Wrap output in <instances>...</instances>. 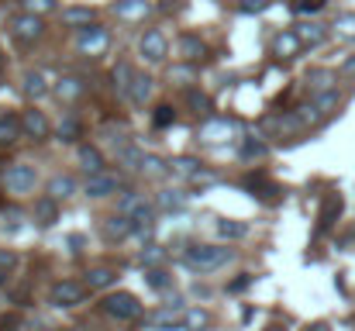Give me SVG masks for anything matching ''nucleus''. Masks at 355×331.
Segmentation results:
<instances>
[{
  "label": "nucleus",
  "mask_w": 355,
  "mask_h": 331,
  "mask_svg": "<svg viewBox=\"0 0 355 331\" xmlns=\"http://www.w3.org/2000/svg\"><path fill=\"white\" fill-rule=\"evenodd\" d=\"M3 283H7V273H3V269H0V287H3Z\"/></svg>",
  "instance_id": "nucleus-55"
},
{
  "label": "nucleus",
  "mask_w": 355,
  "mask_h": 331,
  "mask_svg": "<svg viewBox=\"0 0 355 331\" xmlns=\"http://www.w3.org/2000/svg\"><path fill=\"white\" fill-rule=\"evenodd\" d=\"M300 49H304V42H300L297 31H279V35L272 38V52H276L279 59H293Z\"/></svg>",
  "instance_id": "nucleus-14"
},
{
  "label": "nucleus",
  "mask_w": 355,
  "mask_h": 331,
  "mask_svg": "<svg viewBox=\"0 0 355 331\" xmlns=\"http://www.w3.org/2000/svg\"><path fill=\"white\" fill-rule=\"evenodd\" d=\"M241 187L252 194V197H259V201H266V204H272V201H279L283 197V190L262 173V169H255V173H245V180H241Z\"/></svg>",
  "instance_id": "nucleus-3"
},
{
  "label": "nucleus",
  "mask_w": 355,
  "mask_h": 331,
  "mask_svg": "<svg viewBox=\"0 0 355 331\" xmlns=\"http://www.w3.org/2000/svg\"><path fill=\"white\" fill-rule=\"evenodd\" d=\"M21 138V117L14 110H0V145H10Z\"/></svg>",
  "instance_id": "nucleus-18"
},
{
  "label": "nucleus",
  "mask_w": 355,
  "mask_h": 331,
  "mask_svg": "<svg viewBox=\"0 0 355 331\" xmlns=\"http://www.w3.org/2000/svg\"><path fill=\"white\" fill-rule=\"evenodd\" d=\"M118 17H124V21H145L148 14H152V3L148 0H118Z\"/></svg>",
  "instance_id": "nucleus-17"
},
{
  "label": "nucleus",
  "mask_w": 355,
  "mask_h": 331,
  "mask_svg": "<svg viewBox=\"0 0 355 331\" xmlns=\"http://www.w3.org/2000/svg\"><path fill=\"white\" fill-rule=\"evenodd\" d=\"M342 73H345V76H355V59H349V62L342 66Z\"/></svg>",
  "instance_id": "nucleus-52"
},
{
  "label": "nucleus",
  "mask_w": 355,
  "mask_h": 331,
  "mask_svg": "<svg viewBox=\"0 0 355 331\" xmlns=\"http://www.w3.org/2000/svg\"><path fill=\"white\" fill-rule=\"evenodd\" d=\"M80 131H83V128H80V121H76V117H66V121L59 124V131H55V135H59V142H76V138H80Z\"/></svg>",
  "instance_id": "nucleus-36"
},
{
  "label": "nucleus",
  "mask_w": 355,
  "mask_h": 331,
  "mask_svg": "<svg viewBox=\"0 0 355 331\" xmlns=\"http://www.w3.org/2000/svg\"><path fill=\"white\" fill-rule=\"evenodd\" d=\"M73 194H76V180H73V176H52V180H49V197L66 201V197H73Z\"/></svg>",
  "instance_id": "nucleus-27"
},
{
  "label": "nucleus",
  "mask_w": 355,
  "mask_h": 331,
  "mask_svg": "<svg viewBox=\"0 0 355 331\" xmlns=\"http://www.w3.org/2000/svg\"><path fill=\"white\" fill-rule=\"evenodd\" d=\"M235 135V121H228V117H211V121H204L200 124V138L204 142H225V138H232Z\"/></svg>",
  "instance_id": "nucleus-11"
},
{
  "label": "nucleus",
  "mask_w": 355,
  "mask_h": 331,
  "mask_svg": "<svg viewBox=\"0 0 355 331\" xmlns=\"http://www.w3.org/2000/svg\"><path fill=\"white\" fill-rule=\"evenodd\" d=\"M297 117H300V124H304V128H311V124H318L324 114H321V110H318V104L311 101V104H300V108H297Z\"/></svg>",
  "instance_id": "nucleus-39"
},
{
  "label": "nucleus",
  "mask_w": 355,
  "mask_h": 331,
  "mask_svg": "<svg viewBox=\"0 0 355 331\" xmlns=\"http://www.w3.org/2000/svg\"><path fill=\"white\" fill-rule=\"evenodd\" d=\"M3 183H7L10 194H31V190H35V169L24 166V162H14V166L7 169Z\"/></svg>",
  "instance_id": "nucleus-7"
},
{
  "label": "nucleus",
  "mask_w": 355,
  "mask_h": 331,
  "mask_svg": "<svg viewBox=\"0 0 355 331\" xmlns=\"http://www.w3.org/2000/svg\"><path fill=\"white\" fill-rule=\"evenodd\" d=\"M266 331H286V328H283V325H269Z\"/></svg>",
  "instance_id": "nucleus-54"
},
{
  "label": "nucleus",
  "mask_w": 355,
  "mask_h": 331,
  "mask_svg": "<svg viewBox=\"0 0 355 331\" xmlns=\"http://www.w3.org/2000/svg\"><path fill=\"white\" fill-rule=\"evenodd\" d=\"M293 31L300 35L304 49H318V45L328 38V28H324V24H314V21H304V24H297Z\"/></svg>",
  "instance_id": "nucleus-16"
},
{
  "label": "nucleus",
  "mask_w": 355,
  "mask_h": 331,
  "mask_svg": "<svg viewBox=\"0 0 355 331\" xmlns=\"http://www.w3.org/2000/svg\"><path fill=\"white\" fill-rule=\"evenodd\" d=\"M266 152H269L266 142H259V138H241V148H238L241 159H262Z\"/></svg>",
  "instance_id": "nucleus-33"
},
{
  "label": "nucleus",
  "mask_w": 355,
  "mask_h": 331,
  "mask_svg": "<svg viewBox=\"0 0 355 331\" xmlns=\"http://www.w3.org/2000/svg\"><path fill=\"white\" fill-rule=\"evenodd\" d=\"M183 314H187V307H183V300L180 297H173L166 307H159L155 314H148V325H155V328H166V331H173V328H180L183 325Z\"/></svg>",
  "instance_id": "nucleus-6"
},
{
  "label": "nucleus",
  "mask_w": 355,
  "mask_h": 331,
  "mask_svg": "<svg viewBox=\"0 0 355 331\" xmlns=\"http://www.w3.org/2000/svg\"><path fill=\"white\" fill-rule=\"evenodd\" d=\"M83 300H87V283H76V280H59L49 290L52 307H80Z\"/></svg>",
  "instance_id": "nucleus-2"
},
{
  "label": "nucleus",
  "mask_w": 355,
  "mask_h": 331,
  "mask_svg": "<svg viewBox=\"0 0 355 331\" xmlns=\"http://www.w3.org/2000/svg\"><path fill=\"white\" fill-rule=\"evenodd\" d=\"M245 231H248V228H245L241 221H218V235H221V238H245Z\"/></svg>",
  "instance_id": "nucleus-41"
},
{
  "label": "nucleus",
  "mask_w": 355,
  "mask_h": 331,
  "mask_svg": "<svg viewBox=\"0 0 355 331\" xmlns=\"http://www.w3.org/2000/svg\"><path fill=\"white\" fill-rule=\"evenodd\" d=\"M338 101H342V97H338V90H328V94H318V97H314V104H318V110H321L324 117L338 108Z\"/></svg>",
  "instance_id": "nucleus-40"
},
{
  "label": "nucleus",
  "mask_w": 355,
  "mask_h": 331,
  "mask_svg": "<svg viewBox=\"0 0 355 331\" xmlns=\"http://www.w3.org/2000/svg\"><path fill=\"white\" fill-rule=\"evenodd\" d=\"M155 128H173L176 124V110L169 108V104H162V108H155Z\"/></svg>",
  "instance_id": "nucleus-43"
},
{
  "label": "nucleus",
  "mask_w": 355,
  "mask_h": 331,
  "mask_svg": "<svg viewBox=\"0 0 355 331\" xmlns=\"http://www.w3.org/2000/svg\"><path fill=\"white\" fill-rule=\"evenodd\" d=\"M155 204H159L162 211H183V207L190 204V194H183V190H162V194L155 197Z\"/></svg>",
  "instance_id": "nucleus-24"
},
{
  "label": "nucleus",
  "mask_w": 355,
  "mask_h": 331,
  "mask_svg": "<svg viewBox=\"0 0 355 331\" xmlns=\"http://www.w3.org/2000/svg\"><path fill=\"white\" fill-rule=\"evenodd\" d=\"M331 28H335V35H338V38H345V42H355V14H342V17H338V21H335Z\"/></svg>",
  "instance_id": "nucleus-35"
},
{
  "label": "nucleus",
  "mask_w": 355,
  "mask_h": 331,
  "mask_svg": "<svg viewBox=\"0 0 355 331\" xmlns=\"http://www.w3.org/2000/svg\"><path fill=\"white\" fill-rule=\"evenodd\" d=\"M114 190H118V176H111V173H94L87 180V197H94V201L111 197Z\"/></svg>",
  "instance_id": "nucleus-13"
},
{
  "label": "nucleus",
  "mask_w": 355,
  "mask_h": 331,
  "mask_svg": "<svg viewBox=\"0 0 355 331\" xmlns=\"http://www.w3.org/2000/svg\"><path fill=\"white\" fill-rule=\"evenodd\" d=\"M266 7H269V0H241V3H238L241 14H262Z\"/></svg>",
  "instance_id": "nucleus-46"
},
{
  "label": "nucleus",
  "mask_w": 355,
  "mask_h": 331,
  "mask_svg": "<svg viewBox=\"0 0 355 331\" xmlns=\"http://www.w3.org/2000/svg\"><path fill=\"white\" fill-rule=\"evenodd\" d=\"M307 90H311L314 97L335 90V73H331V69H314V73H307Z\"/></svg>",
  "instance_id": "nucleus-20"
},
{
  "label": "nucleus",
  "mask_w": 355,
  "mask_h": 331,
  "mask_svg": "<svg viewBox=\"0 0 355 331\" xmlns=\"http://www.w3.org/2000/svg\"><path fill=\"white\" fill-rule=\"evenodd\" d=\"M14 262H17V259H14V252L0 248V269H3V273H10V269H14Z\"/></svg>",
  "instance_id": "nucleus-50"
},
{
  "label": "nucleus",
  "mask_w": 355,
  "mask_h": 331,
  "mask_svg": "<svg viewBox=\"0 0 355 331\" xmlns=\"http://www.w3.org/2000/svg\"><path fill=\"white\" fill-rule=\"evenodd\" d=\"M24 94H28V97H35V101H38V97H45V94H49L45 76H42V73H24Z\"/></svg>",
  "instance_id": "nucleus-32"
},
{
  "label": "nucleus",
  "mask_w": 355,
  "mask_h": 331,
  "mask_svg": "<svg viewBox=\"0 0 355 331\" xmlns=\"http://www.w3.org/2000/svg\"><path fill=\"white\" fill-rule=\"evenodd\" d=\"M166 259V248H159V245H148V248H141V266L145 269H159V262Z\"/></svg>",
  "instance_id": "nucleus-37"
},
{
  "label": "nucleus",
  "mask_w": 355,
  "mask_h": 331,
  "mask_svg": "<svg viewBox=\"0 0 355 331\" xmlns=\"http://www.w3.org/2000/svg\"><path fill=\"white\" fill-rule=\"evenodd\" d=\"M141 169H145L148 176H159V173H166L169 166H162V159H155V155H145V162H141Z\"/></svg>",
  "instance_id": "nucleus-45"
},
{
  "label": "nucleus",
  "mask_w": 355,
  "mask_h": 331,
  "mask_svg": "<svg viewBox=\"0 0 355 331\" xmlns=\"http://www.w3.org/2000/svg\"><path fill=\"white\" fill-rule=\"evenodd\" d=\"M111 80H114V87H118L121 97H128V94H131V83H135V69H131L128 62H118L114 73H111Z\"/></svg>",
  "instance_id": "nucleus-29"
},
{
  "label": "nucleus",
  "mask_w": 355,
  "mask_h": 331,
  "mask_svg": "<svg viewBox=\"0 0 355 331\" xmlns=\"http://www.w3.org/2000/svg\"><path fill=\"white\" fill-rule=\"evenodd\" d=\"M152 97V76H141V73H135V83H131V94H128V101L135 104V108H145V101Z\"/></svg>",
  "instance_id": "nucleus-22"
},
{
  "label": "nucleus",
  "mask_w": 355,
  "mask_h": 331,
  "mask_svg": "<svg viewBox=\"0 0 355 331\" xmlns=\"http://www.w3.org/2000/svg\"><path fill=\"white\" fill-rule=\"evenodd\" d=\"M207 325H211V314H207L204 307H193V311L183 314V325H180V328L183 331H204Z\"/></svg>",
  "instance_id": "nucleus-31"
},
{
  "label": "nucleus",
  "mask_w": 355,
  "mask_h": 331,
  "mask_svg": "<svg viewBox=\"0 0 355 331\" xmlns=\"http://www.w3.org/2000/svg\"><path fill=\"white\" fill-rule=\"evenodd\" d=\"M90 17H94V14H90L87 7H69V10H62V21H66V24H73V28H87V24H90Z\"/></svg>",
  "instance_id": "nucleus-34"
},
{
  "label": "nucleus",
  "mask_w": 355,
  "mask_h": 331,
  "mask_svg": "<svg viewBox=\"0 0 355 331\" xmlns=\"http://www.w3.org/2000/svg\"><path fill=\"white\" fill-rule=\"evenodd\" d=\"M200 169V162L197 159H190V155H180V159H173L169 162V173L173 176H180V180H193V173Z\"/></svg>",
  "instance_id": "nucleus-30"
},
{
  "label": "nucleus",
  "mask_w": 355,
  "mask_h": 331,
  "mask_svg": "<svg viewBox=\"0 0 355 331\" xmlns=\"http://www.w3.org/2000/svg\"><path fill=\"white\" fill-rule=\"evenodd\" d=\"M148 207H152V204H148L145 194H138V190H128L118 201V214H128V218H135V214H141V211H148Z\"/></svg>",
  "instance_id": "nucleus-19"
},
{
  "label": "nucleus",
  "mask_w": 355,
  "mask_h": 331,
  "mask_svg": "<svg viewBox=\"0 0 355 331\" xmlns=\"http://www.w3.org/2000/svg\"><path fill=\"white\" fill-rule=\"evenodd\" d=\"M28 3V10L31 14H45V10H52L55 7V0H24Z\"/></svg>",
  "instance_id": "nucleus-49"
},
{
  "label": "nucleus",
  "mask_w": 355,
  "mask_h": 331,
  "mask_svg": "<svg viewBox=\"0 0 355 331\" xmlns=\"http://www.w3.org/2000/svg\"><path fill=\"white\" fill-rule=\"evenodd\" d=\"M10 31H14V38L21 42V45H31V42H38L42 35H45V24H42V17L38 14H17L14 21H10Z\"/></svg>",
  "instance_id": "nucleus-5"
},
{
  "label": "nucleus",
  "mask_w": 355,
  "mask_h": 331,
  "mask_svg": "<svg viewBox=\"0 0 355 331\" xmlns=\"http://www.w3.org/2000/svg\"><path fill=\"white\" fill-rule=\"evenodd\" d=\"M176 49H180V59H187V62H200V59L207 56V45H204L197 35H180Z\"/></svg>",
  "instance_id": "nucleus-15"
},
{
  "label": "nucleus",
  "mask_w": 355,
  "mask_h": 331,
  "mask_svg": "<svg viewBox=\"0 0 355 331\" xmlns=\"http://www.w3.org/2000/svg\"><path fill=\"white\" fill-rule=\"evenodd\" d=\"M83 90H87V87H83V80H80V76H62V80L55 83V94H59V101H76Z\"/></svg>",
  "instance_id": "nucleus-25"
},
{
  "label": "nucleus",
  "mask_w": 355,
  "mask_h": 331,
  "mask_svg": "<svg viewBox=\"0 0 355 331\" xmlns=\"http://www.w3.org/2000/svg\"><path fill=\"white\" fill-rule=\"evenodd\" d=\"M114 280H118V273L111 266H97V269L87 273V290H107Z\"/></svg>",
  "instance_id": "nucleus-23"
},
{
  "label": "nucleus",
  "mask_w": 355,
  "mask_h": 331,
  "mask_svg": "<svg viewBox=\"0 0 355 331\" xmlns=\"http://www.w3.org/2000/svg\"><path fill=\"white\" fill-rule=\"evenodd\" d=\"M104 311L111 314V318H118V321H135L138 314H141V304H138V297L135 294H111L107 300H104Z\"/></svg>",
  "instance_id": "nucleus-4"
},
{
  "label": "nucleus",
  "mask_w": 355,
  "mask_h": 331,
  "mask_svg": "<svg viewBox=\"0 0 355 331\" xmlns=\"http://www.w3.org/2000/svg\"><path fill=\"white\" fill-rule=\"evenodd\" d=\"M190 183H193V187H200V190H204V187H218V183H221V176H218V173H211V169H204V166H200V169H197V173H193V180H190Z\"/></svg>",
  "instance_id": "nucleus-42"
},
{
  "label": "nucleus",
  "mask_w": 355,
  "mask_h": 331,
  "mask_svg": "<svg viewBox=\"0 0 355 331\" xmlns=\"http://www.w3.org/2000/svg\"><path fill=\"white\" fill-rule=\"evenodd\" d=\"M252 280H255L252 273H241L238 280H232V283H228V294H241V290H248V287H252Z\"/></svg>",
  "instance_id": "nucleus-48"
},
{
  "label": "nucleus",
  "mask_w": 355,
  "mask_h": 331,
  "mask_svg": "<svg viewBox=\"0 0 355 331\" xmlns=\"http://www.w3.org/2000/svg\"><path fill=\"white\" fill-rule=\"evenodd\" d=\"M311 331H331V325H324V321H321V325H314Z\"/></svg>",
  "instance_id": "nucleus-53"
},
{
  "label": "nucleus",
  "mask_w": 355,
  "mask_h": 331,
  "mask_svg": "<svg viewBox=\"0 0 355 331\" xmlns=\"http://www.w3.org/2000/svg\"><path fill=\"white\" fill-rule=\"evenodd\" d=\"M35 221H38V224H45V228L59 221V207H55V197H42V201L35 204Z\"/></svg>",
  "instance_id": "nucleus-28"
},
{
  "label": "nucleus",
  "mask_w": 355,
  "mask_h": 331,
  "mask_svg": "<svg viewBox=\"0 0 355 331\" xmlns=\"http://www.w3.org/2000/svg\"><path fill=\"white\" fill-rule=\"evenodd\" d=\"M228 259H232V248H221V245H190V248L183 252V262H187L193 273H214V269H221Z\"/></svg>",
  "instance_id": "nucleus-1"
},
{
  "label": "nucleus",
  "mask_w": 355,
  "mask_h": 331,
  "mask_svg": "<svg viewBox=\"0 0 355 331\" xmlns=\"http://www.w3.org/2000/svg\"><path fill=\"white\" fill-rule=\"evenodd\" d=\"M342 207H345L342 194H328V197H324V204H321V214H318V228H314V235L331 231V228H335V221H338V214H342Z\"/></svg>",
  "instance_id": "nucleus-9"
},
{
  "label": "nucleus",
  "mask_w": 355,
  "mask_h": 331,
  "mask_svg": "<svg viewBox=\"0 0 355 331\" xmlns=\"http://www.w3.org/2000/svg\"><path fill=\"white\" fill-rule=\"evenodd\" d=\"M321 7H324V0H297V3H293L297 14H318Z\"/></svg>",
  "instance_id": "nucleus-47"
},
{
  "label": "nucleus",
  "mask_w": 355,
  "mask_h": 331,
  "mask_svg": "<svg viewBox=\"0 0 355 331\" xmlns=\"http://www.w3.org/2000/svg\"><path fill=\"white\" fill-rule=\"evenodd\" d=\"M17 328V314H0V331H14Z\"/></svg>",
  "instance_id": "nucleus-51"
},
{
  "label": "nucleus",
  "mask_w": 355,
  "mask_h": 331,
  "mask_svg": "<svg viewBox=\"0 0 355 331\" xmlns=\"http://www.w3.org/2000/svg\"><path fill=\"white\" fill-rule=\"evenodd\" d=\"M145 283H148L152 290H166V287H169V276H166V269H148V273H145Z\"/></svg>",
  "instance_id": "nucleus-44"
},
{
  "label": "nucleus",
  "mask_w": 355,
  "mask_h": 331,
  "mask_svg": "<svg viewBox=\"0 0 355 331\" xmlns=\"http://www.w3.org/2000/svg\"><path fill=\"white\" fill-rule=\"evenodd\" d=\"M187 108L197 110V114H207L211 110V97L200 94V90H187Z\"/></svg>",
  "instance_id": "nucleus-38"
},
{
  "label": "nucleus",
  "mask_w": 355,
  "mask_h": 331,
  "mask_svg": "<svg viewBox=\"0 0 355 331\" xmlns=\"http://www.w3.org/2000/svg\"><path fill=\"white\" fill-rule=\"evenodd\" d=\"M138 49H141V56H145L148 62H162V59H166V35H162V31H145Z\"/></svg>",
  "instance_id": "nucleus-12"
},
{
  "label": "nucleus",
  "mask_w": 355,
  "mask_h": 331,
  "mask_svg": "<svg viewBox=\"0 0 355 331\" xmlns=\"http://www.w3.org/2000/svg\"><path fill=\"white\" fill-rule=\"evenodd\" d=\"M49 131H52V128H49V121H45V114H42V110H24V114H21V135H24V138H35V142H45V138H49Z\"/></svg>",
  "instance_id": "nucleus-8"
},
{
  "label": "nucleus",
  "mask_w": 355,
  "mask_h": 331,
  "mask_svg": "<svg viewBox=\"0 0 355 331\" xmlns=\"http://www.w3.org/2000/svg\"><path fill=\"white\" fill-rule=\"evenodd\" d=\"M80 162H83V169L94 176V173H104V155H101V148H94V145H80Z\"/></svg>",
  "instance_id": "nucleus-26"
},
{
  "label": "nucleus",
  "mask_w": 355,
  "mask_h": 331,
  "mask_svg": "<svg viewBox=\"0 0 355 331\" xmlns=\"http://www.w3.org/2000/svg\"><path fill=\"white\" fill-rule=\"evenodd\" d=\"M135 231V221L128 218V214H114V218L104 224V238L107 241H114V238H128Z\"/></svg>",
  "instance_id": "nucleus-21"
},
{
  "label": "nucleus",
  "mask_w": 355,
  "mask_h": 331,
  "mask_svg": "<svg viewBox=\"0 0 355 331\" xmlns=\"http://www.w3.org/2000/svg\"><path fill=\"white\" fill-rule=\"evenodd\" d=\"M104 49H107V28H101V24L80 28V52L97 56V52H104Z\"/></svg>",
  "instance_id": "nucleus-10"
}]
</instances>
